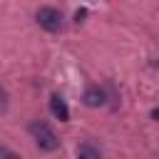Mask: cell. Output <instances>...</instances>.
I'll return each instance as SVG.
<instances>
[{
  "label": "cell",
  "instance_id": "6da1fadb",
  "mask_svg": "<svg viewBox=\"0 0 159 159\" xmlns=\"http://www.w3.org/2000/svg\"><path fill=\"white\" fill-rule=\"evenodd\" d=\"M30 132H32V137H35V144H37L42 152H55V149L60 147V139H57V134L50 129V124H45V122H32V124H30Z\"/></svg>",
  "mask_w": 159,
  "mask_h": 159
},
{
  "label": "cell",
  "instance_id": "7a4b0ae2",
  "mask_svg": "<svg viewBox=\"0 0 159 159\" xmlns=\"http://www.w3.org/2000/svg\"><path fill=\"white\" fill-rule=\"evenodd\" d=\"M37 25L47 32H57L62 27V15L57 7H40L37 10Z\"/></svg>",
  "mask_w": 159,
  "mask_h": 159
},
{
  "label": "cell",
  "instance_id": "3957f363",
  "mask_svg": "<svg viewBox=\"0 0 159 159\" xmlns=\"http://www.w3.org/2000/svg\"><path fill=\"white\" fill-rule=\"evenodd\" d=\"M50 112H52L60 122H67V119H70V109H67V104H65V99H62L60 94H52V97H50Z\"/></svg>",
  "mask_w": 159,
  "mask_h": 159
},
{
  "label": "cell",
  "instance_id": "277c9868",
  "mask_svg": "<svg viewBox=\"0 0 159 159\" xmlns=\"http://www.w3.org/2000/svg\"><path fill=\"white\" fill-rule=\"evenodd\" d=\"M82 102H84L87 107H99V104H104V92H102L99 87H89V89L84 92Z\"/></svg>",
  "mask_w": 159,
  "mask_h": 159
},
{
  "label": "cell",
  "instance_id": "5b68a950",
  "mask_svg": "<svg viewBox=\"0 0 159 159\" xmlns=\"http://www.w3.org/2000/svg\"><path fill=\"white\" fill-rule=\"evenodd\" d=\"M77 159H99V152L92 144H82L80 152H77Z\"/></svg>",
  "mask_w": 159,
  "mask_h": 159
},
{
  "label": "cell",
  "instance_id": "8992f818",
  "mask_svg": "<svg viewBox=\"0 0 159 159\" xmlns=\"http://www.w3.org/2000/svg\"><path fill=\"white\" fill-rule=\"evenodd\" d=\"M0 159H20V154H15V152L7 149V147H0Z\"/></svg>",
  "mask_w": 159,
  "mask_h": 159
},
{
  "label": "cell",
  "instance_id": "52a82bcc",
  "mask_svg": "<svg viewBox=\"0 0 159 159\" xmlns=\"http://www.w3.org/2000/svg\"><path fill=\"white\" fill-rule=\"evenodd\" d=\"M5 99H7V97H5V89H2V87H0V109H5V104H7V102H5Z\"/></svg>",
  "mask_w": 159,
  "mask_h": 159
},
{
  "label": "cell",
  "instance_id": "ba28073f",
  "mask_svg": "<svg viewBox=\"0 0 159 159\" xmlns=\"http://www.w3.org/2000/svg\"><path fill=\"white\" fill-rule=\"evenodd\" d=\"M152 119H157V122H159V107H157V109L152 112Z\"/></svg>",
  "mask_w": 159,
  "mask_h": 159
}]
</instances>
